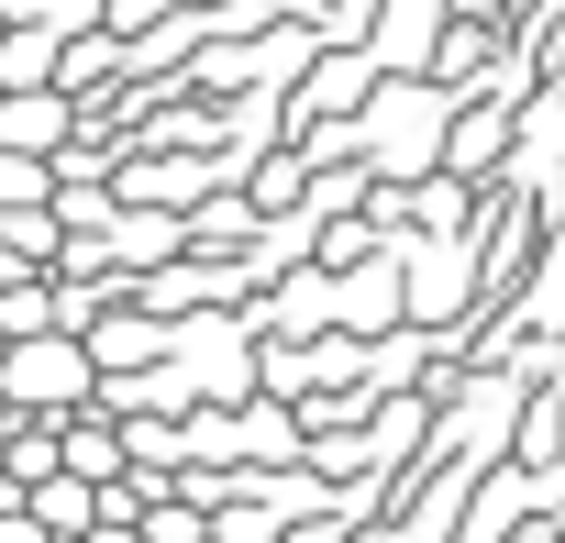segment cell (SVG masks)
I'll use <instances>...</instances> for the list:
<instances>
[{
    "instance_id": "obj_1",
    "label": "cell",
    "mask_w": 565,
    "mask_h": 543,
    "mask_svg": "<svg viewBox=\"0 0 565 543\" xmlns=\"http://www.w3.org/2000/svg\"><path fill=\"white\" fill-rule=\"evenodd\" d=\"M0 411H12V422H67V411H89V355H78L67 333L0 344Z\"/></svg>"
},
{
    "instance_id": "obj_2",
    "label": "cell",
    "mask_w": 565,
    "mask_h": 543,
    "mask_svg": "<svg viewBox=\"0 0 565 543\" xmlns=\"http://www.w3.org/2000/svg\"><path fill=\"white\" fill-rule=\"evenodd\" d=\"M510 134H521V89H510V78L466 89V100L444 111V156H433V178H455V189H488V167L510 156Z\"/></svg>"
},
{
    "instance_id": "obj_3",
    "label": "cell",
    "mask_w": 565,
    "mask_h": 543,
    "mask_svg": "<svg viewBox=\"0 0 565 543\" xmlns=\"http://www.w3.org/2000/svg\"><path fill=\"white\" fill-rule=\"evenodd\" d=\"M67 134H78V111H67L56 89H12V100H0V156L56 167V156H67Z\"/></svg>"
},
{
    "instance_id": "obj_4",
    "label": "cell",
    "mask_w": 565,
    "mask_h": 543,
    "mask_svg": "<svg viewBox=\"0 0 565 543\" xmlns=\"http://www.w3.org/2000/svg\"><path fill=\"white\" fill-rule=\"evenodd\" d=\"M0 211H45V167H23V156H0Z\"/></svg>"
}]
</instances>
